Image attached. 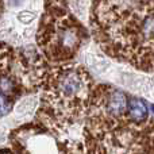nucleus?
<instances>
[{
    "label": "nucleus",
    "instance_id": "obj_1",
    "mask_svg": "<svg viewBox=\"0 0 154 154\" xmlns=\"http://www.w3.org/2000/svg\"><path fill=\"white\" fill-rule=\"evenodd\" d=\"M153 0H92L91 32L111 58L153 70Z\"/></svg>",
    "mask_w": 154,
    "mask_h": 154
},
{
    "label": "nucleus",
    "instance_id": "obj_2",
    "mask_svg": "<svg viewBox=\"0 0 154 154\" xmlns=\"http://www.w3.org/2000/svg\"><path fill=\"white\" fill-rule=\"evenodd\" d=\"M128 95L108 84L93 85L84 119V152L153 153V123L135 126L127 116Z\"/></svg>",
    "mask_w": 154,
    "mask_h": 154
},
{
    "label": "nucleus",
    "instance_id": "obj_3",
    "mask_svg": "<svg viewBox=\"0 0 154 154\" xmlns=\"http://www.w3.org/2000/svg\"><path fill=\"white\" fill-rule=\"evenodd\" d=\"M41 89L42 97L35 115L37 125L58 135L84 122L93 89L92 76L84 66L75 62L50 65Z\"/></svg>",
    "mask_w": 154,
    "mask_h": 154
},
{
    "label": "nucleus",
    "instance_id": "obj_4",
    "mask_svg": "<svg viewBox=\"0 0 154 154\" xmlns=\"http://www.w3.org/2000/svg\"><path fill=\"white\" fill-rule=\"evenodd\" d=\"M88 37L89 31L70 11L68 3L45 0V12L37 31V45L49 64L69 62Z\"/></svg>",
    "mask_w": 154,
    "mask_h": 154
},
{
    "label": "nucleus",
    "instance_id": "obj_5",
    "mask_svg": "<svg viewBox=\"0 0 154 154\" xmlns=\"http://www.w3.org/2000/svg\"><path fill=\"white\" fill-rule=\"evenodd\" d=\"M49 66L34 48L14 49L0 43V118L10 114L24 93L41 89Z\"/></svg>",
    "mask_w": 154,
    "mask_h": 154
},
{
    "label": "nucleus",
    "instance_id": "obj_6",
    "mask_svg": "<svg viewBox=\"0 0 154 154\" xmlns=\"http://www.w3.org/2000/svg\"><path fill=\"white\" fill-rule=\"evenodd\" d=\"M3 12V0H0V15Z\"/></svg>",
    "mask_w": 154,
    "mask_h": 154
},
{
    "label": "nucleus",
    "instance_id": "obj_7",
    "mask_svg": "<svg viewBox=\"0 0 154 154\" xmlns=\"http://www.w3.org/2000/svg\"><path fill=\"white\" fill-rule=\"evenodd\" d=\"M58 2H64V3H68V4H69V0H58Z\"/></svg>",
    "mask_w": 154,
    "mask_h": 154
}]
</instances>
